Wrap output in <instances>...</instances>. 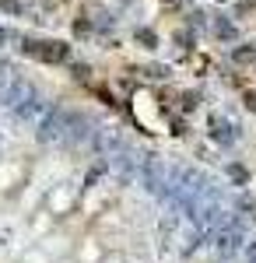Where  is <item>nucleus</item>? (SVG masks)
<instances>
[{"label": "nucleus", "mask_w": 256, "mask_h": 263, "mask_svg": "<svg viewBox=\"0 0 256 263\" xmlns=\"http://www.w3.org/2000/svg\"><path fill=\"white\" fill-rule=\"evenodd\" d=\"M21 53H28V57H35V60L42 63H63L67 57H70V46L67 42H60V39H21Z\"/></svg>", "instance_id": "obj_1"}, {"label": "nucleus", "mask_w": 256, "mask_h": 263, "mask_svg": "<svg viewBox=\"0 0 256 263\" xmlns=\"http://www.w3.org/2000/svg\"><path fill=\"white\" fill-rule=\"evenodd\" d=\"M60 137H67V112H46L39 120V141L49 144V141H60Z\"/></svg>", "instance_id": "obj_2"}, {"label": "nucleus", "mask_w": 256, "mask_h": 263, "mask_svg": "<svg viewBox=\"0 0 256 263\" xmlns=\"http://www.w3.org/2000/svg\"><path fill=\"white\" fill-rule=\"evenodd\" d=\"M211 130H214V141L221 144H228L235 134H232V123H225V120H211Z\"/></svg>", "instance_id": "obj_3"}, {"label": "nucleus", "mask_w": 256, "mask_h": 263, "mask_svg": "<svg viewBox=\"0 0 256 263\" xmlns=\"http://www.w3.org/2000/svg\"><path fill=\"white\" fill-rule=\"evenodd\" d=\"M134 39H137L140 46H144V49H155V46H158L155 28H137V32H134Z\"/></svg>", "instance_id": "obj_4"}, {"label": "nucleus", "mask_w": 256, "mask_h": 263, "mask_svg": "<svg viewBox=\"0 0 256 263\" xmlns=\"http://www.w3.org/2000/svg\"><path fill=\"white\" fill-rule=\"evenodd\" d=\"M214 35L225 39V42H232L235 39V25H232V21H214Z\"/></svg>", "instance_id": "obj_5"}, {"label": "nucleus", "mask_w": 256, "mask_h": 263, "mask_svg": "<svg viewBox=\"0 0 256 263\" xmlns=\"http://www.w3.org/2000/svg\"><path fill=\"white\" fill-rule=\"evenodd\" d=\"M232 60H235V63H253L256 60V49H253V46H239L235 53H232Z\"/></svg>", "instance_id": "obj_6"}, {"label": "nucleus", "mask_w": 256, "mask_h": 263, "mask_svg": "<svg viewBox=\"0 0 256 263\" xmlns=\"http://www.w3.org/2000/svg\"><path fill=\"white\" fill-rule=\"evenodd\" d=\"M0 7H4L7 14H21V11H25V7H21L18 0H0Z\"/></svg>", "instance_id": "obj_7"}, {"label": "nucleus", "mask_w": 256, "mask_h": 263, "mask_svg": "<svg viewBox=\"0 0 256 263\" xmlns=\"http://www.w3.org/2000/svg\"><path fill=\"white\" fill-rule=\"evenodd\" d=\"M74 32H78V35L92 32V21H88V18H78V21H74Z\"/></svg>", "instance_id": "obj_8"}, {"label": "nucleus", "mask_w": 256, "mask_h": 263, "mask_svg": "<svg viewBox=\"0 0 256 263\" xmlns=\"http://www.w3.org/2000/svg\"><path fill=\"white\" fill-rule=\"evenodd\" d=\"M74 78H88V63H74Z\"/></svg>", "instance_id": "obj_9"}, {"label": "nucleus", "mask_w": 256, "mask_h": 263, "mask_svg": "<svg viewBox=\"0 0 256 263\" xmlns=\"http://www.w3.org/2000/svg\"><path fill=\"white\" fill-rule=\"evenodd\" d=\"M246 109H253V112H256V91H246Z\"/></svg>", "instance_id": "obj_10"}, {"label": "nucleus", "mask_w": 256, "mask_h": 263, "mask_svg": "<svg viewBox=\"0 0 256 263\" xmlns=\"http://www.w3.org/2000/svg\"><path fill=\"white\" fill-rule=\"evenodd\" d=\"M161 7H169V11H176V7H182V0H158Z\"/></svg>", "instance_id": "obj_11"}, {"label": "nucleus", "mask_w": 256, "mask_h": 263, "mask_svg": "<svg viewBox=\"0 0 256 263\" xmlns=\"http://www.w3.org/2000/svg\"><path fill=\"white\" fill-rule=\"evenodd\" d=\"M4 39H7V32H4V28H0V42H4Z\"/></svg>", "instance_id": "obj_12"}]
</instances>
